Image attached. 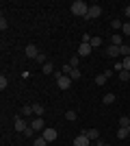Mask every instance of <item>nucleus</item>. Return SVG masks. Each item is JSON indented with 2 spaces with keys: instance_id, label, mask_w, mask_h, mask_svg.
<instances>
[{
  "instance_id": "f257e3e1",
  "label": "nucleus",
  "mask_w": 130,
  "mask_h": 146,
  "mask_svg": "<svg viewBox=\"0 0 130 146\" xmlns=\"http://www.w3.org/2000/svg\"><path fill=\"white\" fill-rule=\"evenodd\" d=\"M69 9H72V13L78 15V18H87V13H89V5H87L85 0H74Z\"/></svg>"
},
{
  "instance_id": "f03ea898",
  "label": "nucleus",
  "mask_w": 130,
  "mask_h": 146,
  "mask_svg": "<svg viewBox=\"0 0 130 146\" xmlns=\"http://www.w3.org/2000/svg\"><path fill=\"white\" fill-rule=\"evenodd\" d=\"M54 76H56V87H59V90H69V85H72V79H69V76H65V74H61V72H54Z\"/></svg>"
},
{
  "instance_id": "7ed1b4c3",
  "label": "nucleus",
  "mask_w": 130,
  "mask_h": 146,
  "mask_svg": "<svg viewBox=\"0 0 130 146\" xmlns=\"http://www.w3.org/2000/svg\"><path fill=\"white\" fill-rule=\"evenodd\" d=\"M13 124H15V131H20V133H24L26 129L31 127V124L24 120V116H15V122H13Z\"/></svg>"
},
{
  "instance_id": "20e7f679",
  "label": "nucleus",
  "mask_w": 130,
  "mask_h": 146,
  "mask_svg": "<svg viewBox=\"0 0 130 146\" xmlns=\"http://www.w3.org/2000/svg\"><path fill=\"white\" fill-rule=\"evenodd\" d=\"M100 15H102V7H100V5H91L85 20H95V18H100Z\"/></svg>"
},
{
  "instance_id": "39448f33",
  "label": "nucleus",
  "mask_w": 130,
  "mask_h": 146,
  "mask_svg": "<svg viewBox=\"0 0 130 146\" xmlns=\"http://www.w3.org/2000/svg\"><path fill=\"white\" fill-rule=\"evenodd\" d=\"M24 55L28 57V59H37V57H39V48L35 46V44H28L26 50H24Z\"/></svg>"
},
{
  "instance_id": "423d86ee",
  "label": "nucleus",
  "mask_w": 130,
  "mask_h": 146,
  "mask_svg": "<svg viewBox=\"0 0 130 146\" xmlns=\"http://www.w3.org/2000/svg\"><path fill=\"white\" fill-rule=\"evenodd\" d=\"M104 52H106V57H111V59H117V57H122V55H119V46H113V44H108V46H106Z\"/></svg>"
},
{
  "instance_id": "0eeeda50",
  "label": "nucleus",
  "mask_w": 130,
  "mask_h": 146,
  "mask_svg": "<svg viewBox=\"0 0 130 146\" xmlns=\"http://www.w3.org/2000/svg\"><path fill=\"white\" fill-rule=\"evenodd\" d=\"M31 129L39 131V133H43V129H46V122H43V118H33V120H31Z\"/></svg>"
},
{
  "instance_id": "6e6552de",
  "label": "nucleus",
  "mask_w": 130,
  "mask_h": 146,
  "mask_svg": "<svg viewBox=\"0 0 130 146\" xmlns=\"http://www.w3.org/2000/svg\"><path fill=\"white\" fill-rule=\"evenodd\" d=\"M91 50H93L91 44H82L80 42V46H78V57H89V55H91Z\"/></svg>"
},
{
  "instance_id": "1a4fd4ad",
  "label": "nucleus",
  "mask_w": 130,
  "mask_h": 146,
  "mask_svg": "<svg viewBox=\"0 0 130 146\" xmlns=\"http://www.w3.org/2000/svg\"><path fill=\"white\" fill-rule=\"evenodd\" d=\"M43 137H46V140L48 142H54L56 137H59V131H56V129H43Z\"/></svg>"
},
{
  "instance_id": "9d476101",
  "label": "nucleus",
  "mask_w": 130,
  "mask_h": 146,
  "mask_svg": "<svg viewBox=\"0 0 130 146\" xmlns=\"http://www.w3.org/2000/svg\"><path fill=\"white\" fill-rule=\"evenodd\" d=\"M82 133H85L91 142H98V140H100V131H98V129H85Z\"/></svg>"
},
{
  "instance_id": "9b49d317",
  "label": "nucleus",
  "mask_w": 130,
  "mask_h": 146,
  "mask_svg": "<svg viewBox=\"0 0 130 146\" xmlns=\"http://www.w3.org/2000/svg\"><path fill=\"white\" fill-rule=\"evenodd\" d=\"M74 146H91V140H89L85 133H80V135L74 140Z\"/></svg>"
},
{
  "instance_id": "f8f14e48",
  "label": "nucleus",
  "mask_w": 130,
  "mask_h": 146,
  "mask_svg": "<svg viewBox=\"0 0 130 146\" xmlns=\"http://www.w3.org/2000/svg\"><path fill=\"white\" fill-rule=\"evenodd\" d=\"M108 76H113V72H111V70H106V72L98 74V76H95V85H104V83H106V79H108Z\"/></svg>"
},
{
  "instance_id": "ddd939ff",
  "label": "nucleus",
  "mask_w": 130,
  "mask_h": 146,
  "mask_svg": "<svg viewBox=\"0 0 130 146\" xmlns=\"http://www.w3.org/2000/svg\"><path fill=\"white\" fill-rule=\"evenodd\" d=\"M108 44H113V46H124V35H122V33H115V35H111Z\"/></svg>"
},
{
  "instance_id": "4468645a",
  "label": "nucleus",
  "mask_w": 130,
  "mask_h": 146,
  "mask_svg": "<svg viewBox=\"0 0 130 146\" xmlns=\"http://www.w3.org/2000/svg\"><path fill=\"white\" fill-rule=\"evenodd\" d=\"M43 111H46V109H43V105H41V103H35V105H33V113H35L37 118L43 116Z\"/></svg>"
},
{
  "instance_id": "2eb2a0df",
  "label": "nucleus",
  "mask_w": 130,
  "mask_h": 146,
  "mask_svg": "<svg viewBox=\"0 0 130 146\" xmlns=\"http://www.w3.org/2000/svg\"><path fill=\"white\" fill-rule=\"evenodd\" d=\"M115 100H117L115 94H104V96H102V103H104V105H113Z\"/></svg>"
},
{
  "instance_id": "dca6fc26",
  "label": "nucleus",
  "mask_w": 130,
  "mask_h": 146,
  "mask_svg": "<svg viewBox=\"0 0 130 146\" xmlns=\"http://www.w3.org/2000/svg\"><path fill=\"white\" fill-rule=\"evenodd\" d=\"M50 142L46 140V137H43V135H39V137H35V140H33V146H48Z\"/></svg>"
},
{
  "instance_id": "f3484780",
  "label": "nucleus",
  "mask_w": 130,
  "mask_h": 146,
  "mask_svg": "<svg viewBox=\"0 0 130 146\" xmlns=\"http://www.w3.org/2000/svg\"><path fill=\"white\" fill-rule=\"evenodd\" d=\"M41 72L43 74H52V72H54V66L48 61V63H43V66H41Z\"/></svg>"
},
{
  "instance_id": "a211bd4d",
  "label": "nucleus",
  "mask_w": 130,
  "mask_h": 146,
  "mask_svg": "<svg viewBox=\"0 0 130 146\" xmlns=\"http://www.w3.org/2000/svg\"><path fill=\"white\" fill-rule=\"evenodd\" d=\"M128 129H124V127H119L117 129V140H126V137H128Z\"/></svg>"
},
{
  "instance_id": "6ab92c4d",
  "label": "nucleus",
  "mask_w": 130,
  "mask_h": 146,
  "mask_svg": "<svg viewBox=\"0 0 130 146\" xmlns=\"http://www.w3.org/2000/svg\"><path fill=\"white\" fill-rule=\"evenodd\" d=\"M82 76V72H80V68H74V70H72V74H69V79L72 81H78Z\"/></svg>"
},
{
  "instance_id": "aec40b11",
  "label": "nucleus",
  "mask_w": 130,
  "mask_h": 146,
  "mask_svg": "<svg viewBox=\"0 0 130 146\" xmlns=\"http://www.w3.org/2000/svg\"><path fill=\"white\" fill-rule=\"evenodd\" d=\"M76 118H78V113H76L74 109H69V111H65V120H69V122H74Z\"/></svg>"
},
{
  "instance_id": "412c9836",
  "label": "nucleus",
  "mask_w": 130,
  "mask_h": 146,
  "mask_svg": "<svg viewBox=\"0 0 130 146\" xmlns=\"http://www.w3.org/2000/svg\"><path fill=\"white\" fill-rule=\"evenodd\" d=\"M119 55H122V57H130V46H128V44L119 46Z\"/></svg>"
},
{
  "instance_id": "4be33fe9",
  "label": "nucleus",
  "mask_w": 130,
  "mask_h": 146,
  "mask_svg": "<svg viewBox=\"0 0 130 146\" xmlns=\"http://www.w3.org/2000/svg\"><path fill=\"white\" fill-rule=\"evenodd\" d=\"M31 113H33V105H24V107H22V113H20V116H31Z\"/></svg>"
},
{
  "instance_id": "5701e85b",
  "label": "nucleus",
  "mask_w": 130,
  "mask_h": 146,
  "mask_svg": "<svg viewBox=\"0 0 130 146\" xmlns=\"http://www.w3.org/2000/svg\"><path fill=\"white\" fill-rule=\"evenodd\" d=\"M119 127L128 129V127H130V118H128V116H122V118H119Z\"/></svg>"
},
{
  "instance_id": "b1692460",
  "label": "nucleus",
  "mask_w": 130,
  "mask_h": 146,
  "mask_svg": "<svg viewBox=\"0 0 130 146\" xmlns=\"http://www.w3.org/2000/svg\"><path fill=\"white\" fill-rule=\"evenodd\" d=\"M7 87H9V79H7L5 74H2V76H0V90L5 92V90H7Z\"/></svg>"
},
{
  "instance_id": "393cba45",
  "label": "nucleus",
  "mask_w": 130,
  "mask_h": 146,
  "mask_svg": "<svg viewBox=\"0 0 130 146\" xmlns=\"http://www.w3.org/2000/svg\"><path fill=\"white\" fill-rule=\"evenodd\" d=\"M111 26H113L115 31H119V33H122V26H124V22H122V20H113Z\"/></svg>"
},
{
  "instance_id": "a878e982",
  "label": "nucleus",
  "mask_w": 130,
  "mask_h": 146,
  "mask_svg": "<svg viewBox=\"0 0 130 146\" xmlns=\"http://www.w3.org/2000/svg\"><path fill=\"white\" fill-rule=\"evenodd\" d=\"M72 70H74V68L69 66V63H65V66L61 68V74H65V76H69V74H72Z\"/></svg>"
},
{
  "instance_id": "bb28decb",
  "label": "nucleus",
  "mask_w": 130,
  "mask_h": 146,
  "mask_svg": "<svg viewBox=\"0 0 130 146\" xmlns=\"http://www.w3.org/2000/svg\"><path fill=\"white\" fill-rule=\"evenodd\" d=\"M119 81H124V83L130 81V72H128V70H122V72H119Z\"/></svg>"
},
{
  "instance_id": "cd10ccee",
  "label": "nucleus",
  "mask_w": 130,
  "mask_h": 146,
  "mask_svg": "<svg viewBox=\"0 0 130 146\" xmlns=\"http://www.w3.org/2000/svg\"><path fill=\"white\" fill-rule=\"evenodd\" d=\"M122 35H124V37H130V22H126V24L122 26Z\"/></svg>"
},
{
  "instance_id": "c85d7f7f",
  "label": "nucleus",
  "mask_w": 130,
  "mask_h": 146,
  "mask_svg": "<svg viewBox=\"0 0 130 146\" xmlns=\"http://www.w3.org/2000/svg\"><path fill=\"white\" fill-rule=\"evenodd\" d=\"M91 46H93V48L102 46V37H91Z\"/></svg>"
},
{
  "instance_id": "c756f323",
  "label": "nucleus",
  "mask_w": 130,
  "mask_h": 146,
  "mask_svg": "<svg viewBox=\"0 0 130 146\" xmlns=\"http://www.w3.org/2000/svg\"><path fill=\"white\" fill-rule=\"evenodd\" d=\"M24 135H26V137H31V140H35V129H31V127H28V129L24 131Z\"/></svg>"
},
{
  "instance_id": "7c9ffc66",
  "label": "nucleus",
  "mask_w": 130,
  "mask_h": 146,
  "mask_svg": "<svg viewBox=\"0 0 130 146\" xmlns=\"http://www.w3.org/2000/svg\"><path fill=\"white\" fill-rule=\"evenodd\" d=\"M7 26H9V22H7V18L2 15V18H0V31H7Z\"/></svg>"
},
{
  "instance_id": "2f4dec72",
  "label": "nucleus",
  "mask_w": 130,
  "mask_h": 146,
  "mask_svg": "<svg viewBox=\"0 0 130 146\" xmlns=\"http://www.w3.org/2000/svg\"><path fill=\"white\" fill-rule=\"evenodd\" d=\"M122 63H124V70H128V72H130V57H124Z\"/></svg>"
},
{
  "instance_id": "473e14b6",
  "label": "nucleus",
  "mask_w": 130,
  "mask_h": 146,
  "mask_svg": "<svg viewBox=\"0 0 130 146\" xmlns=\"http://www.w3.org/2000/svg\"><path fill=\"white\" fill-rule=\"evenodd\" d=\"M78 63H80L78 57H72V59H69V66H72V68H78Z\"/></svg>"
},
{
  "instance_id": "72a5a7b5",
  "label": "nucleus",
  "mask_w": 130,
  "mask_h": 146,
  "mask_svg": "<svg viewBox=\"0 0 130 146\" xmlns=\"http://www.w3.org/2000/svg\"><path fill=\"white\" fill-rule=\"evenodd\" d=\"M122 70H124V63H122V59H119L117 63H115V72L119 74V72H122Z\"/></svg>"
},
{
  "instance_id": "f704fd0d",
  "label": "nucleus",
  "mask_w": 130,
  "mask_h": 146,
  "mask_svg": "<svg viewBox=\"0 0 130 146\" xmlns=\"http://www.w3.org/2000/svg\"><path fill=\"white\" fill-rule=\"evenodd\" d=\"M35 61H37V63H48V61H46V55H43V52H39V57H37Z\"/></svg>"
},
{
  "instance_id": "c9c22d12",
  "label": "nucleus",
  "mask_w": 130,
  "mask_h": 146,
  "mask_svg": "<svg viewBox=\"0 0 130 146\" xmlns=\"http://www.w3.org/2000/svg\"><path fill=\"white\" fill-rule=\"evenodd\" d=\"M124 13H126V18H130V5L124 7Z\"/></svg>"
},
{
  "instance_id": "e433bc0d",
  "label": "nucleus",
  "mask_w": 130,
  "mask_h": 146,
  "mask_svg": "<svg viewBox=\"0 0 130 146\" xmlns=\"http://www.w3.org/2000/svg\"><path fill=\"white\" fill-rule=\"evenodd\" d=\"M95 144H98V146H111V144H106V142H102V140H98Z\"/></svg>"
},
{
  "instance_id": "4c0bfd02",
  "label": "nucleus",
  "mask_w": 130,
  "mask_h": 146,
  "mask_svg": "<svg viewBox=\"0 0 130 146\" xmlns=\"http://www.w3.org/2000/svg\"><path fill=\"white\" fill-rule=\"evenodd\" d=\"M128 133H130V127H128Z\"/></svg>"
},
{
  "instance_id": "58836bf2",
  "label": "nucleus",
  "mask_w": 130,
  "mask_h": 146,
  "mask_svg": "<svg viewBox=\"0 0 130 146\" xmlns=\"http://www.w3.org/2000/svg\"><path fill=\"white\" fill-rule=\"evenodd\" d=\"M95 146H98V144H95Z\"/></svg>"
}]
</instances>
